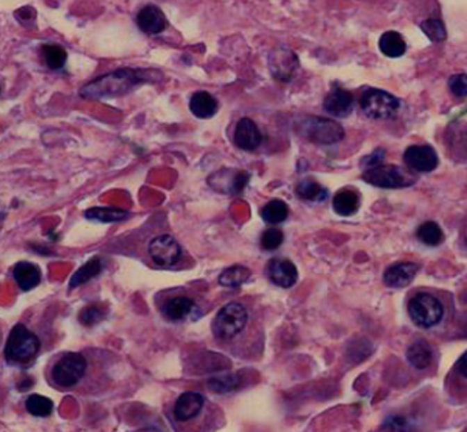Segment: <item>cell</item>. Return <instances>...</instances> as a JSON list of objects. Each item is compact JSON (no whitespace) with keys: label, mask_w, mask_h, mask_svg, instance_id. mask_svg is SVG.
Wrapping results in <instances>:
<instances>
[{"label":"cell","mask_w":467,"mask_h":432,"mask_svg":"<svg viewBox=\"0 0 467 432\" xmlns=\"http://www.w3.org/2000/svg\"><path fill=\"white\" fill-rule=\"evenodd\" d=\"M382 427L386 432H411V427H410L409 422L403 416L388 417Z\"/></svg>","instance_id":"obj_37"},{"label":"cell","mask_w":467,"mask_h":432,"mask_svg":"<svg viewBox=\"0 0 467 432\" xmlns=\"http://www.w3.org/2000/svg\"><path fill=\"white\" fill-rule=\"evenodd\" d=\"M25 406L26 410L36 417H47L54 410V402L40 394H33L28 397Z\"/></svg>","instance_id":"obj_32"},{"label":"cell","mask_w":467,"mask_h":432,"mask_svg":"<svg viewBox=\"0 0 467 432\" xmlns=\"http://www.w3.org/2000/svg\"><path fill=\"white\" fill-rule=\"evenodd\" d=\"M261 215L266 223L279 224V223H282L284 220H286V217L289 215V207L285 201H282L280 199H275V200H270L262 208Z\"/></svg>","instance_id":"obj_29"},{"label":"cell","mask_w":467,"mask_h":432,"mask_svg":"<svg viewBox=\"0 0 467 432\" xmlns=\"http://www.w3.org/2000/svg\"><path fill=\"white\" fill-rule=\"evenodd\" d=\"M269 279L282 289H289L297 282V268L288 259H272L266 268Z\"/></svg>","instance_id":"obj_15"},{"label":"cell","mask_w":467,"mask_h":432,"mask_svg":"<svg viewBox=\"0 0 467 432\" xmlns=\"http://www.w3.org/2000/svg\"><path fill=\"white\" fill-rule=\"evenodd\" d=\"M324 110L334 117H348L354 110L352 93L338 85L333 87L324 100Z\"/></svg>","instance_id":"obj_16"},{"label":"cell","mask_w":467,"mask_h":432,"mask_svg":"<svg viewBox=\"0 0 467 432\" xmlns=\"http://www.w3.org/2000/svg\"><path fill=\"white\" fill-rule=\"evenodd\" d=\"M378 47H379L381 52L385 56H389V58H399L407 49V45H406V42L403 40L402 35L398 33V32H395V31L385 32L379 38Z\"/></svg>","instance_id":"obj_24"},{"label":"cell","mask_w":467,"mask_h":432,"mask_svg":"<svg viewBox=\"0 0 467 432\" xmlns=\"http://www.w3.org/2000/svg\"><path fill=\"white\" fill-rule=\"evenodd\" d=\"M409 315L418 327L430 329L441 322L444 316V308L443 304L432 294L420 293L410 300Z\"/></svg>","instance_id":"obj_7"},{"label":"cell","mask_w":467,"mask_h":432,"mask_svg":"<svg viewBox=\"0 0 467 432\" xmlns=\"http://www.w3.org/2000/svg\"><path fill=\"white\" fill-rule=\"evenodd\" d=\"M148 254L155 264L161 267H170L181 259L183 251L176 238L169 234H162L149 242Z\"/></svg>","instance_id":"obj_11"},{"label":"cell","mask_w":467,"mask_h":432,"mask_svg":"<svg viewBox=\"0 0 467 432\" xmlns=\"http://www.w3.org/2000/svg\"><path fill=\"white\" fill-rule=\"evenodd\" d=\"M240 385H241V378L238 374H227V375L215 376L207 382L208 389L214 392H221V394L231 392L234 390L238 389Z\"/></svg>","instance_id":"obj_33"},{"label":"cell","mask_w":467,"mask_h":432,"mask_svg":"<svg viewBox=\"0 0 467 432\" xmlns=\"http://www.w3.org/2000/svg\"><path fill=\"white\" fill-rule=\"evenodd\" d=\"M263 135L258 125L249 118H241L234 129V145L243 151H255L262 144Z\"/></svg>","instance_id":"obj_13"},{"label":"cell","mask_w":467,"mask_h":432,"mask_svg":"<svg viewBox=\"0 0 467 432\" xmlns=\"http://www.w3.org/2000/svg\"><path fill=\"white\" fill-rule=\"evenodd\" d=\"M248 322V312L240 303H229L220 309L213 322V334L217 340L228 341L237 337Z\"/></svg>","instance_id":"obj_3"},{"label":"cell","mask_w":467,"mask_h":432,"mask_svg":"<svg viewBox=\"0 0 467 432\" xmlns=\"http://www.w3.org/2000/svg\"><path fill=\"white\" fill-rule=\"evenodd\" d=\"M220 108L218 100L207 90H197L189 100L190 113L200 119L213 118Z\"/></svg>","instance_id":"obj_19"},{"label":"cell","mask_w":467,"mask_h":432,"mask_svg":"<svg viewBox=\"0 0 467 432\" xmlns=\"http://www.w3.org/2000/svg\"><path fill=\"white\" fill-rule=\"evenodd\" d=\"M104 316H106V312L100 306L90 305V306H85L80 312L79 319L84 326H94L96 323H99L100 320H103Z\"/></svg>","instance_id":"obj_36"},{"label":"cell","mask_w":467,"mask_h":432,"mask_svg":"<svg viewBox=\"0 0 467 432\" xmlns=\"http://www.w3.org/2000/svg\"><path fill=\"white\" fill-rule=\"evenodd\" d=\"M407 360L414 368L425 369L432 364L433 350L427 342L417 341L407 349Z\"/></svg>","instance_id":"obj_25"},{"label":"cell","mask_w":467,"mask_h":432,"mask_svg":"<svg viewBox=\"0 0 467 432\" xmlns=\"http://www.w3.org/2000/svg\"><path fill=\"white\" fill-rule=\"evenodd\" d=\"M400 106L398 97L381 89H369L361 99L362 111L373 119H388L395 117L400 110Z\"/></svg>","instance_id":"obj_6"},{"label":"cell","mask_w":467,"mask_h":432,"mask_svg":"<svg viewBox=\"0 0 467 432\" xmlns=\"http://www.w3.org/2000/svg\"><path fill=\"white\" fill-rule=\"evenodd\" d=\"M458 369H459V372L465 378H467V351L466 353H464L462 357L459 358V361H458Z\"/></svg>","instance_id":"obj_40"},{"label":"cell","mask_w":467,"mask_h":432,"mask_svg":"<svg viewBox=\"0 0 467 432\" xmlns=\"http://www.w3.org/2000/svg\"><path fill=\"white\" fill-rule=\"evenodd\" d=\"M13 276L22 292H29L39 286L42 281V271L39 265L29 261H19L13 268Z\"/></svg>","instance_id":"obj_20"},{"label":"cell","mask_w":467,"mask_h":432,"mask_svg":"<svg viewBox=\"0 0 467 432\" xmlns=\"http://www.w3.org/2000/svg\"><path fill=\"white\" fill-rule=\"evenodd\" d=\"M417 237L420 242L429 247H437L443 242L444 234L436 222H425L417 230Z\"/></svg>","instance_id":"obj_30"},{"label":"cell","mask_w":467,"mask_h":432,"mask_svg":"<svg viewBox=\"0 0 467 432\" xmlns=\"http://www.w3.org/2000/svg\"><path fill=\"white\" fill-rule=\"evenodd\" d=\"M269 69L277 81L289 83L299 69V58L286 47L275 48L269 55Z\"/></svg>","instance_id":"obj_9"},{"label":"cell","mask_w":467,"mask_h":432,"mask_svg":"<svg viewBox=\"0 0 467 432\" xmlns=\"http://www.w3.org/2000/svg\"><path fill=\"white\" fill-rule=\"evenodd\" d=\"M46 65L51 70H60L66 65L67 52L58 44H44L42 47Z\"/></svg>","instance_id":"obj_31"},{"label":"cell","mask_w":467,"mask_h":432,"mask_svg":"<svg viewBox=\"0 0 467 432\" xmlns=\"http://www.w3.org/2000/svg\"><path fill=\"white\" fill-rule=\"evenodd\" d=\"M196 309V305L193 303V300H190L189 297H174L167 300L163 308V316L170 320V322H181L184 319H187L188 316Z\"/></svg>","instance_id":"obj_21"},{"label":"cell","mask_w":467,"mask_h":432,"mask_svg":"<svg viewBox=\"0 0 467 432\" xmlns=\"http://www.w3.org/2000/svg\"><path fill=\"white\" fill-rule=\"evenodd\" d=\"M296 194L302 200L320 203V201L327 200V190L318 182L311 181V179H306V181H302V182L297 183Z\"/></svg>","instance_id":"obj_27"},{"label":"cell","mask_w":467,"mask_h":432,"mask_svg":"<svg viewBox=\"0 0 467 432\" xmlns=\"http://www.w3.org/2000/svg\"><path fill=\"white\" fill-rule=\"evenodd\" d=\"M422 32L434 43L444 42L447 39V31L444 22L439 18H429L420 24Z\"/></svg>","instance_id":"obj_34"},{"label":"cell","mask_w":467,"mask_h":432,"mask_svg":"<svg viewBox=\"0 0 467 432\" xmlns=\"http://www.w3.org/2000/svg\"><path fill=\"white\" fill-rule=\"evenodd\" d=\"M362 178L365 182L384 189L406 188L413 183L411 178H409L407 174L395 165H382L372 170H366L362 174Z\"/></svg>","instance_id":"obj_8"},{"label":"cell","mask_w":467,"mask_h":432,"mask_svg":"<svg viewBox=\"0 0 467 432\" xmlns=\"http://www.w3.org/2000/svg\"><path fill=\"white\" fill-rule=\"evenodd\" d=\"M296 129L306 140L320 145L336 144L344 138V129L341 128V125L329 118H303L296 125Z\"/></svg>","instance_id":"obj_4"},{"label":"cell","mask_w":467,"mask_h":432,"mask_svg":"<svg viewBox=\"0 0 467 432\" xmlns=\"http://www.w3.org/2000/svg\"><path fill=\"white\" fill-rule=\"evenodd\" d=\"M403 158L409 169L420 173H430L439 166V156L429 145H411Z\"/></svg>","instance_id":"obj_12"},{"label":"cell","mask_w":467,"mask_h":432,"mask_svg":"<svg viewBox=\"0 0 467 432\" xmlns=\"http://www.w3.org/2000/svg\"><path fill=\"white\" fill-rule=\"evenodd\" d=\"M418 272V265L414 263H398L386 268L384 274V283L393 289L409 286Z\"/></svg>","instance_id":"obj_18"},{"label":"cell","mask_w":467,"mask_h":432,"mask_svg":"<svg viewBox=\"0 0 467 432\" xmlns=\"http://www.w3.org/2000/svg\"><path fill=\"white\" fill-rule=\"evenodd\" d=\"M204 406V398L202 394L195 391H187L181 394L174 404V417L176 420L184 423L195 419Z\"/></svg>","instance_id":"obj_17"},{"label":"cell","mask_w":467,"mask_h":432,"mask_svg":"<svg viewBox=\"0 0 467 432\" xmlns=\"http://www.w3.org/2000/svg\"><path fill=\"white\" fill-rule=\"evenodd\" d=\"M136 22L141 32L148 36L162 33L169 25L165 13L155 4L144 6L138 14Z\"/></svg>","instance_id":"obj_14"},{"label":"cell","mask_w":467,"mask_h":432,"mask_svg":"<svg viewBox=\"0 0 467 432\" xmlns=\"http://www.w3.org/2000/svg\"><path fill=\"white\" fill-rule=\"evenodd\" d=\"M249 178H251V174L245 170L222 169V170L211 174L207 178V183L218 193L238 194L244 190Z\"/></svg>","instance_id":"obj_10"},{"label":"cell","mask_w":467,"mask_h":432,"mask_svg":"<svg viewBox=\"0 0 467 432\" xmlns=\"http://www.w3.org/2000/svg\"><path fill=\"white\" fill-rule=\"evenodd\" d=\"M384 159H385V151L381 149V148H378V149L374 151L373 153H370L369 156H366V158L362 159L361 166L365 169V172L366 170H372V169H375L378 166H382Z\"/></svg>","instance_id":"obj_39"},{"label":"cell","mask_w":467,"mask_h":432,"mask_svg":"<svg viewBox=\"0 0 467 432\" xmlns=\"http://www.w3.org/2000/svg\"><path fill=\"white\" fill-rule=\"evenodd\" d=\"M101 269H103V264H101V260L99 258H94V259L87 261L84 265H81L74 272V275L70 279L69 288L76 289V288L90 282L91 279H94L95 276H97L101 272Z\"/></svg>","instance_id":"obj_26"},{"label":"cell","mask_w":467,"mask_h":432,"mask_svg":"<svg viewBox=\"0 0 467 432\" xmlns=\"http://www.w3.org/2000/svg\"><path fill=\"white\" fill-rule=\"evenodd\" d=\"M40 340L24 324H15L8 334L4 356L10 363H28L40 350Z\"/></svg>","instance_id":"obj_2"},{"label":"cell","mask_w":467,"mask_h":432,"mask_svg":"<svg viewBox=\"0 0 467 432\" xmlns=\"http://www.w3.org/2000/svg\"><path fill=\"white\" fill-rule=\"evenodd\" d=\"M282 242H284V233L281 231L280 229H276V227L268 229L261 237L262 249L269 251V252L279 249L282 245Z\"/></svg>","instance_id":"obj_35"},{"label":"cell","mask_w":467,"mask_h":432,"mask_svg":"<svg viewBox=\"0 0 467 432\" xmlns=\"http://www.w3.org/2000/svg\"><path fill=\"white\" fill-rule=\"evenodd\" d=\"M359 206H361L359 194L350 189H343L337 192L333 199V210L337 215H354L359 210Z\"/></svg>","instance_id":"obj_22"},{"label":"cell","mask_w":467,"mask_h":432,"mask_svg":"<svg viewBox=\"0 0 467 432\" xmlns=\"http://www.w3.org/2000/svg\"><path fill=\"white\" fill-rule=\"evenodd\" d=\"M251 276V269L241 264H234L232 267L225 268L218 276V283L224 288H240L244 285Z\"/></svg>","instance_id":"obj_23"},{"label":"cell","mask_w":467,"mask_h":432,"mask_svg":"<svg viewBox=\"0 0 467 432\" xmlns=\"http://www.w3.org/2000/svg\"><path fill=\"white\" fill-rule=\"evenodd\" d=\"M85 217L88 220H95L100 223H117L129 217V213L113 207H94L85 211Z\"/></svg>","instance_id":"obj_28"},{"label":"cell","mask_w":467,"mask_h":432,"mask_svg":"<svg viewBox=\"0 0 467 432\" xmlns=\"http://www.w3.org/2000/svg\"><path fill=\"white\" fill-rule=\"evenodd\" d=\"M163 76L152 69L124 67L100 76L80 89V96L88 100L118 97L145 83L162 81Z\"/></svg>","instance_id":"obj_1"},{"label":"cell","mask_w":467,"mask_h":432,"mask_svg":"<svg viewBox=\"0 0 467 432\" xmlns=\"http://www.w3.org/2000/svg\"><path fill=\"white\" fill-rule=\"evenodd\" d=\"M448 85L451 92L458 96V97H464L467 96V74H455L450 78Z\"/></svg>","instance_id":"obj_38"},{"label":"cell","mask_w":467,"mask_h":432,"mask_svg":"<svg viewBox=\"0 0 467 432\" xmlns=\"http://www.w3.org/2000/svg\"><path fill=\"white\" fill-rule=\"evenodd\" d=\"M87 371V360L81 353H66L54 365L51 378L59 388H73Z\"/></svg>","instance_id":"obj_5"}]
</instances>
